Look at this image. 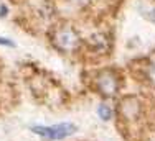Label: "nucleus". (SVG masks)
<instances>
[{"label":"nucleus","instance_id":"nucleus-6","mask_svg":"<svg viewBox=\"0 0 155 141\" xmlns=\"http://www.w3.org/2000/svg\"><path fill=\"white\" fill-rule=\"evenodd\" d=\"M97 117L101 118L102 121H110L112 120V117H114V110H112V107H109L106 102H102V103H99L97 105Z\"/></svg>","mask_w":155,"mask_h":141},{"label":"nucleus","instance_id":"nucleus-9","mask_svg":"<svg viewBox=\"0 0 155 141\" xmlns=\"http://www.w3.org/2000/svg\"><path fill=\"white\" fill-rule=\"evenodd\" d=\"M5 13H7V7L2 5L0 7V17H5Z\"/></svg>","mask_w":155,"mask_h":141},{"label":"nucleus","instance_id":"nucleus-2","mask_svg":"<svg viewBox=\"0 0 155 141\" xmlns=\"http://www.w3.org/2000/svg\"><path fill=\"white\" fill-rule=\"evenodd\" d=\"M51 43L56 48L58 51H61L63 54H73L83 44L79 33L74 27H69V25H61L53 31L51 35Z\"/></svg>","mask_w":155,"mask_h":141},{"label":"nucleus","instance_id":"nucleus-8","mask_svg":"<svg viewBox=\"0 0 155 141\" xmlns=\"http://www.w3.org/2000/svg\"><path fill=\"white\" fill-rule=\"evenodd\" d=\"M74 3H78V5H86V3H91V0H74Z\"/></svg>","mask_w":155,"mask_h":141},{"label":"nucleus","instance_id":"nucleus-5","mask_svg":"<svg viewBox=\"0 0 155 141\" xmlns=\"http://www.w3.org/2000/svg\"><path fill=\"white\" fill-rule=\"evenodd\" d=\"M143 77H145L147 82L155 89V54L145 61V66H143Z\"/></svg>","mask_w":155,"mask_h":141},{"label":"nucleus","instance_id":"nucleus-4","mask_svg":"<svg viewBox=\"0 0 155 141\" xmlns=\"http://www.w3.org/2000/svg\"><path fill=\"white\" fill-rule=\"evenodd\" d=\"M87 44H89L91 51H94V53H107L109 51V38L106 35H102V33H97V35H94L93 38L87 41Z\"/></svg>","mask_w":155,"mask_h":141},{"label":"nucleus","instance_id":"nucleus-7","mask_svg":"<svg viewBox=\"0 0 155 141\" xmlns=\"http://www.w3.org/2000/svg\"><path fill=\"white\" fill-rule=\"evenodd\" d=\"M0 44H2V46H7V48H15V43H13L12 39L2 38V36H0Z\"/></svg>","mask_w":155,"mask_h":141},{"label":"nucleus","instance_id":"nucleus-1","mask_svg":"<svg viewBox=\"0 0 155 141\" xmlns=\"http://www.w3.org/2000/svg\"><path fill=\"white\" fill-rule=\"evenodd\" d=\"M120 87H122V79H120L119 72L110 67L97 70L93 79V89L104 99L117 97V94L120 92Z\"/></svg>","mask_w":155,"mask_h":141},{"label":"nucleus","instance_id":"nucleus-3","mask_svg":"<svg viewBox=\"0 0 155 141\" xmlns=\"http://www.w3.org/2000/svg\"><path fill=\"white\" fill-rule=\"evenodd\" d=\"M76 130H78V127L74 123H69V121H61V123L50 125V127H45V125H31L30 127V131L33 135L40 136V138H43L46 141L66 139V138H69Z\"/></svg>","mask_w":155,"mask_h":141}]
</instances>
